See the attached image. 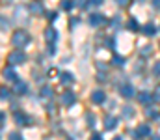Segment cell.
<instances>
[{
	"instance_id": "6da1fadb",
	"label": "cell",
	"mask_w": 160,
	"mask_h": 140,
	"mask_svg": "<svg viewBox=\"0 0 160 140\" xmlns=\"http://www.w3.org/2000/svg\"><path fill=\"white\" fill-rule=\"evenodd\" d=\"M11 43L17 47V49L22 50V47H26L28 43H30V36H28V32H26V30H15L13 36H11Z\"/></svg>"
},
{
	"instance_id": "7a4b0ae2",
	"label": "cell",
	"mask_w": 160,
	"mask_h": 140,
	"mask_svg": "<svg viewBox=\"0 0 160 140\" xmlns=\"http://www.w3.org/2000/svg\"><path fill=\"white\" fill-rule=\"evenodd\" d=\"M8 62H9L11 67H13V65H21V64L26 62V54H24L22 50H13V52L8 54Z\"/></svg>"
},
{
	"instance_id": "3957f363",
	"label": "cell",
	"mask_w": 160,
	"mask_h": 140,
	"mask_svg": "<svg viewBox=\"0 0 160 140\" xmlns=\"http://www.w3.org/2000/svg\"><path fill=\"white\" fill-rule=\"evenodd\" d=\"M56 39H58V30H56L54 26H47V28H45V41H47L48 45H54Z\"/></svg>"
},
{
	"instance_id": "277c9868",
	"label": "cell",
	"mask_w": 160,
	"mask_h": 140,
	"mask_svg": "<svg viewBox=\"0 0 160 140\" xmlns=\"http://www.w3.org/2000/svg\"><path fill=\"white\" fill-rule=\"evenodd\" d=\"M75 101H77V95L71 92V90H67V92L62 93V105H63V106H73Z\"/></svg>"
},
{
	"instance_id": "5b68a950",
	"label": "cell",
	"mask_w": 160,
	"mask_h": 140,
	"mask_svg": "<svg viewBox=\"0 0 160 140\" xmlns=\"http://www.w3.org/2000/svg\"><path fill=\"white\" fill-rule=\"evenodd\" d=\"M119 93L125 97V99H132L134 97V86L132 84H128V82H125V84H121V88H119Z\"/></svg>"
},
{
	"instance_id": "8992f818",
	"label": "cell",
	"mask_w": 160,
	"mask_h": 140,
	"mask_svg": "<svg viewBox=\"0 0 160 140\" xmlns=\"http://www.w3.org/2000/svg\"><path fill=\"white\" fill-rule=\"evenodd\" d=\"M2 77H4L8 82H17V80H19V79H17V73H15V69H13L11 65H9V67H8V65L4 67V71H2Z\"/></svg>"
},
{
	"instance_id": "52a82bcc",
	"label": "cell",
	"mask_w": 160,
	"mask_h": 140,
	"mask_svg": "<svg viewBox=\"0 0 160 140\" xmlns=\"http://www.w3.org/2000/svg\"><path fill=\"white\" fill-rule=\"evenodd\" d=\"M104 101H106V93L102 90H93L91 92V103L93 105H102Z\"/></svg>"
},
{
	"instance_id": "ba28073f",
	"label": "cell",
	"mask_w": 160,
	"mask_h": 140,
	"mask_svg": "<svg viewBox=\"0 0 160 140\" xmlns=\"http://www.w3.org/2000/svg\"><path fill=\"white\" fill-rule=\"evenodd\" d=\"M104 21H106V17L102 13H91L89 15V26H101V24H104Z\"/></svg>"
},
{
	"instance_id": "9c48e42d",
	"label": "cell",
	"mask_w": 160,
	"mask_h": 140,
	"mask_svg": "<svg viewBox=\"0 0 160 140\" xmlns=\"http://www.w3.org/2000/svg\"><path fill=\"white\" fill-rule=\"evenodd\" d=\"M118 123H119V120H118L116 116H112V114L104 118V129H106V131H114V129L118 127Z\"/></svg>"
},
{
	"instance_id": "30bf717a",
	"label": "cell",
	"mask_w": 160,
	"mask_h": 140,
	"mask_svg": "<svg viewBox=\"0 0 160 140\" xmlns=\"http://www.w3.org/2000/svg\"><path fill=\"white\" fill-rule=\"evenodd\" d=\"M28 9H30V13H32V15H43V13H45V8H43V4H41V2H38V0L30 2Z\"/></svg>"
},
{
	"instance_id": "8fae6325",
	"label": "cell",
	"mask_w": 160,
	"mask_h": 140,
	"mask_svg": "<svg viewBox=\"0 0 160 140\" xmlns=\"http://www.w3.org/2000/svg\"><path fill=\"white\" fill-rule=\"evenodd\" d=\"M15 123H17V125H30L32 120H30L28 114H24V112H15Z\"/></svg>"
},
{
	"instance_id": "7c38bea8",
	"label": "cell",
	"mask_w": 160,
	"mask_h": 140,
	"mask_svg": "<svg viewBox=\"0 0 160 140\" xmlns=\"http://www.w3.org/2000/svg\"><path fill=\"white\" fill-rule=\"evenodd\" d=\"M136 135H138V138H145V137L151 135V127L147 123H140L138 129H136Z\"/></svg>"
},
{
	"instance_id": "4fadbf2b",
	"label": "cell",
	"mask_w": 160,
	"mask_h": 140,
	"mask_svg": "<svg viewBox=\"0 0 160 140\" xmlns=\"http://www.w3.org/2000/svg\"><path fill=\"white\" fill-rule=\"evenodd\" d=\"M13 92L17 95H24V93H28V84L24 80H17L15 86H13Z\"/></svg>"
},
{
	"instance_id": "5bb4252c",
	"label": "cell",
	"mask_w": 160,
	"mask_h": 140,
	"mask_svg": "<svg viewBox=\"0 0 160 140\" xmlns=\"http://www.w3.org/2000/svg\"><path fill=\"white\" fill-rule=\"evenodd\" d=\"M138 99H140V103H142V105L151 106V101H153L155 97H153L149 92H140V93H138Z\"/></svg>"
},
{
	"instance_id": "9a60e30c",
	"label": "cell",
	"mask_w": 160,
	"mask_h": 140,
	"mask_svg": "<svg viewBox=\"0 0 160 140\" xmlns=\"http://www.w3.org/2000/svg\"><path fill=\"white\" fill-rule=\"evenodd\" d=\"M142 34H143V36H147V38H151V36H155V34H157V26H155L153 23H147V24H143V26H142Z\"/></svg>"
},
{
	"instance_id": "2e32d148",
	"label": "cell",
	"mask_w": 160,
	"mask_h": 140,
	"mask_svg": "<svg viewBox=\"0 0 160 140\" xmlns=\"http://www.w3.org/2000/svg\"><path fill=\"white\" fill-rule=\"evenodd\" d=\"M145 116L149 120H160V112H158V108H155V106H147L145 108Z\"/></svg>"
},
{
	"instance_id": "e0dca14e",
	"label": "cell",
	"mask_w": 160,
	"mask_h": 140,
	"mask_svg": "<svg viewBox=\"0 0 160 140\" xmlns=\"http://www.w3.org/2000/svg\"><path fill=\"white\" fill-rule=\"evenodd\" d=\"M121 116H123L125 120H130V118H134V108H132L130 105H125V106L121 108Z\"/></svg>"
},
{
	"instance_id": "ac0fdd59",
	"label": "cell",
	"mask_w": 160,
	"mask_h": 140,
	"mask_svg": "<svg viewBox=\"0 0 160 140\" xmlns=\"http://www.w3.org/2000/svg\"><path fill=\"white\" fill-rule=\"evenodd\" d=\"M127 28H128V30H132V32H138V30H140V24H138V21H136V19H128Z\"/></svg>"
},
{
	"instance_id": "d6986e66",
	"label": "cell",
	"mask_w": 160,
	"mask_h": 140,
	"mask_svg": "<svg viewBox=\"0 0 160 140\" xmlns=\"http://www.w3.org/2000/svg\"><path fill=\"white\" fill-rule=\"evenodd\" d=\"M104 0H88V4H86V9H93V8H97V6H101Z\"/></svg>"
},
{
	"instance_id": "ffe728a7",
	"label": "cell",
	"mask_w": 160,
	"mask_h": 140,
	"mask_svg": "<svg viewBox=\"0 0 160 140\" xmlns=\"http://www.w3.org/2000/svg\"><path fill=\"white\" fill-rule=\"evenodd\" d=\"M60 80H62V82H73L75 77H73L71 73H62V75H60Z\"/></svg>"
},
{
	"instance_id": "44dd1931",
	"label": "cell",
	"mask_w": 160,
	"mask_h": 140,
	"mask_svg": "<svg viewBox=\"0 0 160 140\" xmlns=\"http://www.w3.org/2000/svg\"><path fill=\"white\" fill-rule=\"evenodd\" d=\"M41 95H43V97H52V95H54V92H52V88L43 86V88H41Z\"/></svg>"
},
{
	"instance_id": "7402d4cb",
	"label": "cell",
	"mask_w": 160,
	"mask_h": 140,
	"mask_svg": "<svg viewBox=\"0 0 160 140\" xmlns=\"http://www.w3.org/2000/svg\"><path fill=\"white\" fill-rule=\"evenodd\" d=\"M0 97H2V101H9V90H8L6 86H2V90H0Z\"/></svg>"
},
{
	"instance_id": "603a6c76",
	"label": "cell",
	"mask_w": 160,
	"mask_h": 140,
	"mask_svg": "<svg viewBox=\"0 0 160 140\" xmlns=\"http://www.w3.org/2000/svg\"><path fill=\"white\" fill-rule=\"evenodd\" d=\"M60 8H62V9H67V11H69V9L73 8V2H71V0H62V2H60Z\"/></svg>"
},
{
	"instance_id": "cb8c5ba5",
	"label": "cell",
	"mask_w": 160,
	"mask_h": 140,
	"mask_svg": "<svg viewBox=\"0 0 160 140\" xmlns=\"http://www.w3.org/2000/svg\"><path fill=\"white\" fill-rule=\"evenodd\" d=\"M8 140H22V137H21L17 131H13V133H9V135H8Z\"/></svg>"
},
{
	"instance_id": "d4e9b609",
	"label": "cell",
	"mask_w": 160,
	"mask_h": 140,
	"mask_svg": "<svg viewBox=\"0 0 160 140\" xmlns=\"http://www.w3.org/2000/svg\"><path fill=\"white\" fill-rule=\"evenodd\" d=\"M153 75L155 77H160V60L155 62V65H153Z\"/></svg>"
},
{
	"instance_id": "484cf974",
	"label": "cell",
	"mask_w": 160,
	"mask_h": 140,
	"mask_svg": "<svg viewBox=\"0 0 160 140\" xmlns=\"http://www.w3.org/2000/svg\"><path fill=\"white\" fill-rule=\"evenodd\" d=\"M112 64H114V65H123V64H125V60H123L121 56H116V58L112 60Z\"/></svg>"
},
{
	"instance_id": "4316f807",
	"label": "cell",
	"mask_w": 160,
	"mask_h": 140,
	"mask_svg": "<svg viewBox=\"0 0 160 140\" xmlns=\"http://www.w3.org/2000/svg\"><path fill=\"white\" fill-rule=\"evenodd\" d=\"M153 97H155L157 103H160V86H157V90H155V93H153Z\"/></svg>"
},
{
	"instance_id": "83f0119b",
	"label": "cell",
	"mask_w": 160,
	"mask_h": 140,
	"mask_svg": "<svg viewBox=\"0 0 160 140\" xmlns=\"http://www.w3.org/2000/svg\"><path fill=\"white\" fill-rule=\"evenodd\" d=\"M47 17H48V21H54V19L58 17V13H56V11H52V13H47Z\"/></svg>"
},
{
	"instance_id": "f1b7e54d",
	"label": "cell",
	"mask_w": 160,
	"mask_h": 140,
	"mask_svg": "<svg viewBox=\"0 0 160 140\" xmlns=\"http://www.w3.org/2000/svg\"><path fill=\"white\" fill-rule=\"evenodd\" d=\"M8 26H9V23L6 21V17H2V30H8Z\"/></svg>"
},
{
	"instance_id": "f546056e",
	"label": "cell",
	"mask_w": 160,
	"mask_h": 140,
	"mask_svg": "<svg viewBox=\"0 0 160 140\" xmlns=\"http://www.w3.org/2000/svg\"><path fill=\"white\" fill-rule=\"evenodd\" d=\"M86 120H88V123H89V125H93V114H89V112H88V114H86Z\"/></svg>"
},
{
	"instance_id": "4dcf8cb0",
	"label": "cell",
	"mask_w": 160,
	"mask_h": 140,
	"mask_svg": "<svg viewBox=\"0 0 160 140\" xmlns=\"http://www.w3.org/2000/svg\"><path fill=\"white\" fill-rule=\"evenodd\" d=\"M89 140H102V135H99V133H93Z\"/></svg>"
},
{
	"instance_id": "1f68e13d",
	"label": "cell",
	"mask_w": 160,
	"mask_h": 140,
	"mask_svg": "<svg viewBox=\"0 0 160 140\" xmlns=\"http://www.w3.org/2000/svg\"><path fill=\"white\" fill-rule=\"evenodd\" d=\"M153 8H155V9H158V11H160V0H153Z\"/></svg>"
},
{
	"instance_id": "d6a6232c",
	"label": "cell",
	"mask_w": 160,
	"mask_h": 140,
	"mask_svg": "<svg viewBox=\"0 0 160 140\" xmlns=\"http://www.w3.org/2000/svg\"><path fill=\"white\" fill-rule=\"evenodd\" d=\"M56 52V47L54 45H48V54H54Z\"/></svg>"
},
{
	"instance_id": "836d02e7",
	"label": "cell",
	"mask_w": 160,
	"mask_h": 140,
	"mask_svg": "<svg viewBox=\"0 0 160 140\" xmlns=\"http://www.w3.org/2000/svg\"><path fill=\"white\" fill-rule=\"evenodd\" d=\"M106 45H108V47H112V49H114V47H116V39H108V43H106Z\"/></svg>"
},
{
	"instance_id": "e575fe53",
	"label": "cell",
	"mask_w": 160,
	"mask_h": 140,
	"mask_svg": "<svg viewBox=\"0 0 160 140\" xmlns=\"http://www.w3.org/2000/svg\"><path fill=\"white\" fill-rule=\"evenodd\" d=\"M116 2H118L119 6H127V4H128V0H116Z\"/></svg>"
},
{
	"instance_id": "d590c367",
	"label": "cell",
	"mask_w": 160,
	"mask_h": 140,
	"mask_svg": "<svg viewBox=\"0 0 160 140\" xmlns=\"http://www.w3.org/2000/svg\"><path fill=\"white\" fill-rule=\"evenodd\" d=\"M153 140H160V135H157V137H153Z\"/></svg>"
},
{
	"instance_id": "8d00e7d4",
	"label": "cell",
	"mask_w": 160,
	"mask_h": 140,
	"mask_svg": "<svg viewBox=\"0 0 160 140\" xmlns=\"http://www.w3.org/2000/svg\"><path fill=\"white\" fill-rule=\"evenodd\" d=\"M114 140H123V138H121V137H116V138H114Z\"/></svg>"
},
{
	"instance_id": "74e56055",
	"label": "cell",
	"mask_w": 160,
	"mask_h": 140,
	"mask_svg": "<svg viewBox=\"0 0 160 140\" xmlns=\"http://www.w3.org/2000/svg\"><path fill=\"white\" fill-rule=\"evenodd\" d=\"M138 2H143V0H138Z\"/></svg>"
},
{
	"instance_id": "f35d334b",
	"label": "cell",
	"mask_w": 160,
	"mask_h": 140,
	"mask_svg": "<svg viewBox=\"0 0 160 140\" xmlns=\"http://www.w3.org/2000/svg\"><path fill=\"white\" fill-rule=\"evenodd\" d=\"M67 140H71V138H67Z\"/></svg>"
}]
</instances>
